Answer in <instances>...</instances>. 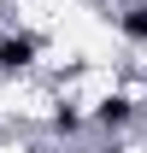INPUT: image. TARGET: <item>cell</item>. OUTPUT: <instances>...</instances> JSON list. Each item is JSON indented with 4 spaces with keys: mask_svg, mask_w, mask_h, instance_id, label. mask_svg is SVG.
Returning <instances> with one entry per match:
<instances>
[{
    "mask_svg": "<svg viewBox=\"0 0 147 153\" xmlns=\"http://www.w3.org/2000/svg\"><path fill=\"white\" fill-rule=\"evenodd\" d=\"M36 59V36H6L0 41V71H24Z\"/></svg>",
    "mask_w": 147,
    "mask_h": 153,
    "instance_id": "1",
    "label": "cell"
},
{
    "mask_svg": "<svg viewBox=\"0 0 147 153\" xmlns=\"http://www.w3.org/2000/svg\"><path fill=\"white\" fill-rule=\"evenodd\" d=\"M118 24H124V36H129V41H147V6H129Z\"/></svg>",
    "mask_w": 147,
    "mask_h": 153,
    "instance_id": "2",
    "label": "cell"
},
{
    "mask_svg": "<svg viewBox=\"0 0 147 153\" xmlns=\"http://www.w3.org/2000/svg\"><path fill=\"white\" fill-rule=\"evenodd\" d=\"M94 118H100V124H124V118H129V100H100Z\"/></svg>",
    "mask_w": 147,
    "mask_h": 153,
    "instance_id": "3",
    "label": "cell"
}]
</instances>
